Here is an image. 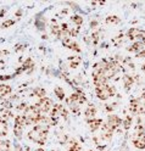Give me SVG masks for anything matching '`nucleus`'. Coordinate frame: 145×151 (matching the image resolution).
Masks as SVG:
<instances>
[{
    "instance_id": "de8ad7c7",
    "label": "nucleus",
    "mask_w": 145,
    "mask_h": 151,
    "mask_svg": "<svg viewBox=\"0 0 145 151\" xmlns=\"http://www.w3.org/2000/svg\"><path fill=\"white\" fill-rule=\"evenodd\" d=\"M50 151H59V150H50Z\"/></svg>"
},
{
    "instance_id": "79ce46f5",
    "label": "nucleus",
    "mask_w": 145,
    "mask_h": 151,
    "mask_svg": "<svg viewBox=\"0 0 145 151\" xmlns=\"http://www.w3.org/2000/svg\"><path fill=\"white\" fill-rule=\"evenodd\" d=\"M22 15V10H18L17 12H16V16H21Z\"/></svg>"
},
{
    "instance_id": "b1692460",
    "label": "nucleus",
    "mask_w": 145,
    "mask_h": 151,
    "mask_svg": "<svg viewBox=\"0 0 145 151\" xmlns=\"http://www.w3.org/2000/svg\"><path fill=\"white\" fill-rule=\"evenodd\" d=\"M54 93H55V95L57 96L59 100H65V91H63V89L61 87H56Z\"/></svg>"
},
{
    "instance_id": "4be33fe9",
    "label": "nucleus",
    "mask_w": 145,
    "mask_h": 151,
    "mask_svg": "<svg viewBox=\"0 0 145 151\" xmlns=\"http://www.w3.org/2000/svg\"><path fill=\"white\" fill-rule=\"evenodd\" d=\"M105 22L107 23V24H118V23L121 22V20H120V17H118V16H116V15H112V16H109V17H106Z\"/></svg>"
},
{
    "instance_id": "aec40b11",
    "label": "nucleus",
    "mask_w": 145,
    "mask_h": 151,
    "mask_svg": "<svg viewBox=\"0 0 145 151\" xmlns=\"http://www.w3.org/2000/svg\"><path fill=\"white\" fill-rule=\"evenodd\" d=\"M50 28H51V33H53L54 35H56V37L60 35V33H61V27H60V24L57 23L56 21H53V22H51Z\"/></svg>"
},
{
    "instance_id": "9d476101",
    "label": "nucleus",
    "mask_w": 145,
    "mask_h": 151,
    "mask_svg": "<svg viewBox=\"0 0 145 151\" xmlns=\"http://www.w3.org/2000/svg\"><path fill=\"white\" fill-rule=\"evenodd\" d=\"M87 123L90 127L92 132H96L104 124V121L101 118H92V119H87Z\"/></svg>"
},
{
    "instance_id": "423d86ee",
    "label": "nucleus",
    "mask_w": 145,
    "mask_h": 151,
    "mask_svg": "<svg viewBox=\"0 0 145 151\" xmlns=\"http://www.w3.org/2000/svg\"><path fill=\"white\" fill-rule=\"evenodd\" d=\"M122 122H123V119H122L121 117L116 116V115H109L107 121H106V123H107V124L111 127V129L115 132L116 129H118V128L121 127Z\"/></svg>"
},
{
    "instance_id": "a19ab883",
    "label": "nucleus",
    "mask_w": 145,
    "mask_h": 151,
    "mask_svg": "<svg viewBox=\"0 0 145 151\" xmlns=\"http://www.w3.org/2000/svg\"><path fill=\"white\" fill-rule=\"evenodd\" d=\"M34 151H45V149H43V147L40 146V147H38V149H35Z\"/></svg>"
},
{
    "instance_id": "58836bf2",
    "label": "nucleus",
    "mask_w": 145,
    "mask_h": 151,
    "mask_svg": "<svg viewBox=\"0 0 145 151\" xmlns=\"http://www.w3.org/2000/svg\"><path fill=\"white\" fill-rule=\"evenodd\" d=\"M7 54H9L7 50H1V51H0V55H7Z\"/></svg>"
},
{
    "instance_id": "f704fd0d",
    "label": "nucleus",
    "mask_w": 145,
    "mask_h": 151,
    "mask_svg": "<svg viewBox=\"0 0 145 151\" xmlns=\"http://www.w3.org/2000/svg\"><path fill=\"white\" fill-rule=\"evenodd\" d=\"M14 78V74H9V76H0V81H7Z\"/></svg>"
},
{
    "instance_id": "f8f14e48",
    "label": "nucleus",
    "mask_w": 145,
    "mask_h": 151,
    "mask_svg": "<svg viewBox=\"0 0 145 151\" xmlns=\"http://www.w3.org/2000/svg\"><path fill=\"white\" fill-rule=\"evenodd\" d=\"M141 33V29H137V28H131V29L127 32V38L129 40H133V42H137L138 40V38Z\"/></svg>"
},
{
    "instance_id": "72a5a7b5",
    "label": "nucleus",
    "mask_w": 145,
    "mask_h": 151,
    "mask_svg": "<svg viewBox=\"0 0 145 151\" xmlns=\"http://www.w3.org/2000/svg\"><path fill=\"white\" fill-rule=\"evenodd\" d=\"M27 107H28V105H27V104H26V102H21V104H20V105H18V106H17L16 109H17L18 111H25V110H26Z\"/></svg>"
},
{
    "instance_id": "1a4fd4ad",
    "label": "nucleus",
    "mask_w": 145,
    "mask_h": 151,
    "mask_svg": "<svg viewBox=\"0 0 145 151\" xmlns=\"http://www.w3.org/2000/svg\"><path fill=\"white\" fill-rule=\"evenodd\" d=\"M132 143H133V145L137 147V149L144 150V149H145V134H141V135H133Z\"/></svg>"
},
{
    "instance_id": "c85d7f7f",
    "label": "nucleus",
    "mask_w": 145,
    "mask_h": 151,
    "mask_svg": "<svg viewBox=\"0 0 145 151\" xmlns=\"http://www.w3.org/2000/svg\"><path fill=\"white\" fill-rule=\"evenodd\" d=\"M79 29H81V27H78V26H76L74 28H71V29H70V37H76V35H78Z\"/></svg>"
},
{
    "instance_id": "f03ea898",
    "label": "nucleus",
    "mask_w": 145,
    "mask_h": 151,
    "mask_svg": "<svg viewBox=\"0 0 145 151\" xmlns=\"http://www.w3.org/2000/svg\"><path fill=\"white\" fill-rule=\"evenodd\" d=\"M95 94L100 100L106 101L110 98L116 95V88L113 86H110V84H104V86L100 87H95Z\"/></svg>"
},
{
    "instance_id": "393cba45",
    "label": "nucleus",
    "mask_w": 145,
    "mask_h": 151,
    "mask_svg": "<svg viewBox=\"0 0 145 151\" xmlns=\"http://www.w3.org/2000/svg\"><path fill=\"white\" fill-rule=\"evenodd\" d=\"M71 21H72L76 26H78V27H81V26L83 24V18H82V16H79V15H73V16L71 17Z\"/></svg>"
},
{
    "instance_id": "6e6552de",
    "label": "nucleus",
    "mask_w": 145,
    "mask_h": 151,
    "mask_svg": "<svg viewBox=\"0 0 145 151\" xmlns=\"http://www.w3.org/2000/svg\"><path fill=\"white\" fill-rule=\"evenodd\" d=\"M112 134H113V130L111 129V127L106 123L101 126V132H100V138L101 140H110L112 138Z\"/></svg>"
},
{
    "instance_id": "49530a36",
    "label": "nucleus",
    "mask_w": 145,
    "mask_h": 151,
    "mask_svg": "<svg viewBox=\"0 0 145 151\" xmlns=\"http://www.w3.org/2000/svg\"><path fill=\"white\" fill-rule=\"evenodd\" d=\"M3 63H4V61H0V66H1Z\"/></svg>"
},
{
    "instance_id": "bb28decb",
    "label": "nucleus",
    "mask_w": 145,
    "mask_h": 151,
    "mask_svg": "<svg viewBox=\"0 0 145 151\" xmlns=\"http://www.w3.org/2000/svg\"><path fill=\"white\" fill-rule=\"evenodd\" d=\"M69 49H71L72 51H76V52H81V48H79V45L77 42H72V44L70 45Z\"/></svg>"
},
{
    "instance_id": "f257e3e1",
    "label": "nucleus",
    "mask_w": 145,
    "mask_h": 151,
    "mask_svg": "<svg viewBox=\"0 0 145 151\" xmlns=\"http://www.w3.org/2000/svg\"><path fill=\"white\" fill-rule=\"evenodd\" d=\"M49 128L50 126L46 123H38L33 127L32 130L28 132V139L33 143L43 146L48 139V134H49Z\"/></svg>"
},
{
    "instance_id": "e433bc0d",
    "label": "nucleus",
    "mask_w": 145,
    "mask_h": 151,
    "mask_svg": "<svg viewBox=\"0 0 145 151\" xmlns=\"http://www.w3.org/2000/svg\"><path fill=\"white\" fill-rule=\"evenodd\" d=\"M25 48H26V45H23V44H21V45H17V46H16V51L25 50Z\"/></svg>"
},
{
    "instance_id": "cd10ccee",
    "label": "nucleus",
    "mask_w": 145,
    "mask_h": 151,
    "mask_svg": "<svg viewBox=\"0 0 145 151\" xmlns=\"http://www.w3.org/2000/svg\"><path fill=\"white\" fill-rule=\"evenodd\" d=\"M15 23H16L15 20H6V21H4V22L1 23V28H9V27L14 26Z\"/></svg>"
},
{
    "instance_id": "6ab92c4d",
    "label": "nucleus",
    "mask_w": 145,
    "mask_h": 151,
    "mask_svg": "<svg viewBox=\"0 0 145 151\" xmlns=\"http://www.w3.org/2000/svg\"><path fill=\"white\" fill-rule=\"evenodd\" d=\"M45 94H46V91H45L44 88H35L31 93V95L32 96H38L39 99H43V98H45Z\"/></svg>"
},
{
    "instance_id": "9b49d317",
    "label": "nucleus",
    "mask_w": 145,
    "mask_h": 151,
    "mask_svg": "<svg viewBox=\"0 0 145 151\" xmlns=\"http://www.w3.org/2000/svg\"><path fill=\"white\" fill-rule=\"evenodd\" d=\"M122 83H123L124 89L128 91V90L132 88L133 83H134V77H132V76L128 74V73H124V74H123V77H122Z\"/></svg>"
},
{
    "instance_id": "473e14b6",
    "label": "nucleus",
    "mask_w": 145,
    "mask_h": 151,
    "mask_svg": "<svg viewBox=\"0 0 145 151\" xmlns=\"http://www.w3.org/2000/svg\"><path fill=\"white\" fill-rule=\"evenodd\" d=\"M122 34H120L117 38H113V39H112V42H113V44L115 45H120V43H122Z\"/></svg>"
},
{
    "instance_id": "37998d69",
    "label": "nucleus",
    "mask_w": 145,
    "mask_h": 151,
    "mask_svg": "<svg viewBox=\"0 0 145 151\" xmlns=\"http://www.w3.org/2000/svg\"><path fill=\"white\" fill-rule=\"evenodd\" d=\"M5 15V10H3V11H0V17H1V16H4Z\"/></svg>"
},
{
    "instance_id": "7c9ffc66",
    "label": "nucleus",
    "mask_w": 145,
    "mask_h": 151,
    "mask_svg": "<svg viewBox=\"0 0 145 151\" xmlns=\"http://www.w3.org/2000/svg\"><path fill=\"white\" fill-rule=\"evenodd\" d=\"M60 116L63 117V119H67V116H69V111H67L63 106H62L61 110H60Z\"/></svg>"
},
{
    "instance_id": "c756f323",
    "label": "nucleus",
    "mask_w": 145,
    "mask_h": 151,
    "mask_svg": "<svg viewBox=\"0 0 145 151\" xmlns=\"http://www.w3.org/2000/svg\"><path fill=\"white\" fill-rule=\"evenodd\" d=\"M1 105L4 106V109L11 110V107H12V102H11V100H4V101L1 102Z\"/></svg>"
},
{
    "instance_id": "f3484780",
    "label": "nucleus",
    "mask_w": 145,
    "mask_h": 151,
    "mask_svg": "<svg viewBox=\"0 0 145 151\" xmlns=\"http://www.w3.org/2000/svg\"><path fill=\"white\" fill-rule=\"evenodd\" d=\"M0 151H11V141L7 139H0Z\"/></svg>"
},
{
    "instance_id": "dca6fc26",
    "label": "nucleus",
    "mask_w": 145,
    "mask_h": 151,
    "mask_svg": "<svg viewBox=\"0 0 145 151\" xmlns=\"http://www.w3.org/2000/svg\"><path fill=\"white\" fill-rule=\"evenodd\" d=\"M7 129H9L7 121L0 116V138H4L7 134Z\"/></svg>"
},
{
    "instance_id": "2eb2a0df",
    "label": "nucleus",
    "mask_w": 145,
    "mask_h": 151,
    "mask_svg": "<svg viewBox=\"0 0 145 151\" xmlns=\"http://www.w3.org/2000/svg\"><path fill=\"white\" fill-rule=\"evenodd\" d=\"M12 93V88L7 84H0V99H4L5 96L10 95Z\"/></svg>"
},
{
    "instance_id": "c03bdc74",
    "label": "nucleus",
    "mask_w": 145,
    "mask_h": 151,
    "mask_svg": "<svg viewBox=\"0 0 145 151\" xmlns=\"http://www.w3.org/2000/svg\"><path fill=\"white\" fill-rule=\"evenodd\" d=\"M25 151H32V150H31V147H30V146H26V149H25Z\"/></svg>"
},
{
    "instance_id": "ea45409f",
    "label": "nucleus",
    "mask_w": 145,
    "mask_h": 151,
    "mask_svg": "<svg viewBox=\"0 0 145 151\" xmlns=\"http://www.w3.org/2000/svg\"><path fill=\"white\" fill-rule=\"evenodd\" d=\"M16 151H22V147L20 146V145H16V149H15Z\"/></svg>"
},
{
    "instance_id": "5701e85b",
    "label": "nucleus",
    "mask_w": 145,
    "mask_h": 151,
    "mask_svg": "<svg viewBox=\"0 0 145 151\" xmlns=\"http://www.w3.org/2000/svg\"><path fill=\"white\" fill-rule=\"evenodd\" d=\"M14 134H15L16 138L21 139V138H22V134H23V127H22V126L14 124Z\"/></svg>"
},
{
    "instance_id": "a211bd4d",
    "label": "nucleus",
    "mask_w": 145,
    "mask_h": 151,
    "mask_svg": "<svg viewBox=\"0 0 145 151\" xmlns=\"http://www.w3.org/2000/svg\"><path fill=\"white\" fill-rule=\"evenodd\" d=\"M70 61V67L71 68H77L79 66V63L82 62V59L79 56H72V58H69Z\"/></svg>"
},
{
    "instance_id": "7ed1b4c3",
    "label": "nucleus",
    "mask_w": 145,
    "mask_h": 151,
    "mask_svg": "<svg viewBox=\"0 0 145 151\" xmlns=\"http://www.w3.org/2000/svg\"><path fill=\"white\" fill-rule=\"evenodd\" d=\"M129 111L133 113V115H144L145 113V94H141V95L137 99H133L129 102Z\"/></svg>"
},
{
    "instance_id": "412c9836",
    "label": "nucleus",
    "mask_w": 145,
    "mask_h": 151,
    "mask_svg": "<svg viewBox=\"0 0 145 151\" xmlns=\"http://www.w3.org/2000/svg\"><path fill=\"white\" fill-rule=\"evenodd\" d=\"M0 115H1L3 118H5L6 121L7 119H10V118H14V113L11 112V110H9V109H1L0 110Z\"/></svg>"
},
{
    "instance_id": "20e7f679",
    "label": "nucleus",
    "mask_w": 145,
    "mask_h": 151,
    "mask_svg": "<svg viewBox=\"0 0 145 151\" xmlns=\"http://www.w3.org/2000/svg\"><path fill=\"white\" fill-rule=\"evenodd\" d=\"M37 106L39 107V110H40V112L43 113V115H45V113L50 112V110H51L53 106H54V104H53V100H51V99H49V98L45 96V98H43V99L38 100Z\"/></svg>"
},
{
    "instance_id": "4468645a",
    "label": "nucleus",
    "mask_w": 145,
    "mask_h": 151,
    "mask_svg": "<svg viewBox=\"0 0 145 151\" xmlns=\"http://www.w3.org/2000/svg\"><path fill=\"white\" fill-rule=\"evenodd\" d=\"M144 49H145V45L141 44L140 42H134L131 46H128V48H127L128 51H132V52H135V54L140 52V51L144 50Z\"/></svg>"
},
{
    "instance_id": "0eeeda50",
    "label": "nucleus",
    "mask_w": 145,
    "mask_h": 151,
    "mask_svg": "<svg viewBox=\"0 0 145 151\" xmlns=\"http://www.w3.org/2000/svg\"><path fill=\"white\" fill-rule=\"evenodd\" d=\"M33 68H34V62H33V60H32L31 58H28V59L23 62V65L21 66V67L16 70V72L14 73V77H15V76H17V74H20V73H23L25 71L31 72Z\"/></svg>"
},
{
    "instance_id": "ddd939ff",
    "label": "nucleus",
    "mask_w": 145,
    "mask_h": 151,
    "mask_svg": "<svg viewBox=\"0 0 145 151\" xmlns=\"http://www.w3.org/2000/svg\"><path fill=\"white\" fill-rule=\"evenodd\" d=\"M95 115H96V109L94 105H92V104H89L88 106H87V109L84 110V116L87 119H92V118H95Z\"/></svg>"
},
{
    "instance_id": "2f4dec72",
    "label": "nucleus",
    "mask_w": 145,
    "mask_h": 151,
    "mask_svg": "<svg viewBox=\"0 0 145 151\" xmlns=\"http://www.w3.org/2000/svg\"><path fill=\"white\" fill-rule=\"evenodd\" d=\"M116 105H117V102L109 104V105H106V106H105V109H106V111H107V112H111V111L115 110V106H116Z\"/></svg>"
},
{
    "instance_id": "c9c22d12",
    "label": "nucleus",
    "mask_w": 145,
    "mask_h": 151,
    "mask_svg": "<svg viewBox=\"0 0 145 151\" xmlns=\"http://www.w3.org/2000/svg\"><path fill=\"white\" fill-rule=\"evenodd\" d=\"M135 55H137V58H145V49L141 50V51L138 52V54H135Z\"/></svg>"
},
{
    "instance_id": "a878e982",
    "label": "nucleus",
    "mask_w": 145,
    "mask_h": 151,
    "mask_svg": "<svg viewBox=\"0 0 145 151\" xmlns=\"http://www.w3.org/2000/svg\"><path fill=\"white\" fill-rule=\"evenodd\" d=\"M132 122H133V118H132V116H127V117H126V118L123 119V122H122V126H123V128H124L126 130H128V129L131 128Z\"/></svg>"
},
{
    "instance_id": "a18cd8bd",
    "label": "nucleus",
    "mask_w": 145,
    "mask_h": 151,
    "mask_svg": "<svg viewBox=\"0 0 145 151\" xmlns=\"http://www.w3.org/2000/svg\"><path fill=\"white\" fill-rule=\"evenodd\" d=\"M141 68H143V71H144V72H145V63H144V65H143V67H141Z\"/></svg>"
},
{
    "instance_id": "39448f33",
    "label": "nucleus",
    "mask_w": 145,
    "mask_h": 151,
    "mask_svg": "<svg viewBox=\"0 0 145 151\" xmlns=\"http://www.w3.org/2000/svg\"><path fill=\"white\" fill-rule=\"evenodd\" d=\"M107 78L104 76V73L99 70H94L93 72V83L95 87H100V86H104V84H107Z\"/></svg>"
},
{
    "instance_id": "4c0bfd02",
    "label": "nucleus",
    "mask_w": 145,
    "mask_h": 151,
    "mask_svg": "<svg viewBox=\"0 0 145 151\" xmlns=\"http://www.w3.org/2000/svg\"><path fill=\"white\" fill-rule=\"evenodd\" d=\"M96 26H98V21H92L90 22V28H95Z\"/></svg>"
}]
</instances>
